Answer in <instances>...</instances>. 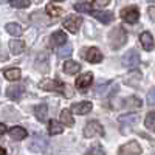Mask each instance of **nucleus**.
<instances>
[{"label": "nucleus", "instance_id": "f257e3e1", "mask_svg": "<svg viewBox=\"0 0 155 155\" xmlns=\"http://www.w3.org/2000/svg\"><path fill=\"white\" fill-rule=\"evenodd\" d=\"M126 41H127V36H126V31L123 30V28H115L112 33H110V36H109V42H110V47L112 48H115V50H118V48H121L124 44H126Z\"/></svg>", "mask_w": 155, "mask_h": 155}, {"label": "nucleus", "instance_id": "f03ea898", "mask_svg": "<svg viewBox=\"0 0 155 155\" xmlns=\"http://www.w3.org/2000/svg\"><path fill=\"white\" fill-rule=\"evenodd\" d=\"M116 92H118V85L113 84V82H106V84H101L99 87L95 88V95L101 96V98H109L113 96Z\"/></svg>", "mask_w": 155, "mask_h": 155}, {"label": "nucleus", "instance_id": "7ed1b4c3", "mask_svg": "<svg viewBox=\"0 0 155 155\" xmlns=\"http://www.w3.org/2000/svg\"><path fill=\"white\" fill-rule=\"evenodd\" d=\"M118 121H120V124H121V132H123V134H127V132L137 124L138 115H137V113H127V115L120 116Z\"/></svg>", "mask_w": 155, "mask_h": 155}, {"label": "nucleus", "instance_id": "20e7f679", "mask_svg": "<svg viewBox=\"0 0 155 155\" xmlns=\"http://www.w3.org/2000/svg\"><path fill=\"white\" fill-rule=\"evenodd\" d=\"M84 135H85V138H92V137H96V135L102 137L104 135V129H102V126L98 121H90L84 127Z\"/></svg>", "mask_w": 155, "mask_h": 155}, {"label": "nucleus", "instance_id": "39448f33", "mask_svg": "<svg viewBox=\"0 0 155 155\" xmlns=\"http://www.w3.org/2000/svg\"><path fill=\"white\" fill-rule=\"evenodd\" d=\"M39 87L42 90H47V92H59V93L65 92V85L59 81H54V79H44L39 84Z\"/></svg>", "mask_w": 155, "mask_h": 155}, {"label": "nucleus", "instance_id": "423d86ee", "mask_svg": "<svg viewBox=\"0 0 155 155\" xmlns=\"http://www.w3.org/2000/svg\"><path fill=\"white\" fill-rule=\"evenodd\" d=\"M47 146H48V141L42 135H34L28 144L30 150H33V152H44V150H47Z\"/></svg>", "mask_w": 155, "mask_h": 155}, {"label": "nucleus", "instance_id": "0eeeda50", "mask_svg": "<svg viewBox=\"0 0 155 155\" xmlns=\"http://www.w3.org/2000/svg\"><path fill=\"white\" fill-rule=\"evenodd\" d=\"M62 23H64V28H67L70 33H78L79 28H81V25H82V19L79 16L71 14V16L65 17V20H64Z\"/></svg>", "mask_w": 155, "mask_h": 155}, {"label": "nucleus", "instance_id": "6e6552de", "mask_svg": "<svg viewBox=\"0 0 155 155\" xmlns=\"http://www.w3.org/2000/svg\"><path fill=\"white\" fill-rule=\"evenodd\" d=\"M140 64V54L137 50H129L123 58V65L127 68H135Z\"/></svg>", "mask_w": 155, "mask_h": 155}, {"label": "nucleus", "instance_id": "1a4fd4ad", "mask_svg": "<svg viewBox=\"0 0 155 155\" xmlns=\"http://www.w3.org/2000/svg\"><path fill=\"white\" fill-rule=\"evenodd\" d=\"M121 17L127 23H135L140 19V11L137 6H127V8L121 9Z\"/></svg>", "mask_w": 155, "mask_h": 155}, {"label": "nucleus", "instance_id": "9d476101", "mask_svg": "<svg viewBox=\"0 0 155 155\" xmlns=\"http://www.w3.org/2000/svg\"><path fill=\"white\" fill-rule=\"evenodd\" d=\"M141 153V146L137 141H129L127 144L120 147V155H140Z\"/></svg>", "mask_w": 155, "mask_h": 155}, {"label": "nucleus", "instance_id": "9b49d317", "mask_svg": "<svg viewBox=\"0 0 155 155\" xmlns=\"http://www.w3.org/2000/svg\"><path fill=\"white\" fill-rule=\"evenodd\" d=\"M23 92H25V85H23V84H12V85L8 87L6 95H8V98H11V99H19V98L23 95Z\"/></svg>", "mask_w": 155, "mask_h": 155}, {"label": "nucleus", "instance_id": "f8f14e48", "mask_svg": "<svg viewBox=\"0 0 155 155\" xmlns=\"http://www.w3.org/2000/svg\"><path fill=\"white\" fill-rule=\"evenodd\" d=\"M92 81H93V74H92V73H84V74H81V76L76 79V87L84 92V90H87V88L90 87Z\"/></svg>", "mask_w": 155, "mask_h": 155}, {"label": "nucleus", "instance_id": "ddd939ff", "mask_svg": "<svg viewBox=\"0 0 155 155\" xmlns=\"http://www.w3.org/2000/svg\"><path fill=\"white\" fill-rule=\"evenodd\" d=\"M92 102L90 101H84V102H76V104L71 106V110L78 115H87L90 110H92Z\"/></svg>", "mask_w": 155, "mask_h": 155}, {"label": "nucleus", "instance_id": "4468645a", "mask_svg": "<svg viewBox=\"0 0 155 155\" xmlns=\"http://www.w3.org/2000/svg\"><path fill=\"white\" fill-rule=\"evenodd\" d=\"M65 42H67V34L64 31H54L50 37V45L51 47H61Z\"/></svg>", "mask_w": 155, "mask_h": 155}, {"label": "nucleus", "instance_id": "2eb2a0df", "mask_svg": "<svg viewBox=\"0 0 155 155\" xmlns=\"http://www.w3.org/2000/svg\"><path fill=\"white\" fill-rule=\"evenodd\" d=\"M85 58H87V61H88V62H92V64H98V62H101V61H102V53H101V51H99L96 47H90V48L87 50Z\"/></svg>", "mask_w": 155, "mask_h": 155}, {"label": "nucleus", "instance_id": "dca6fc26", "mask_svg": "<svg viewBox=\"0 0 155 155\" xmlns=\"http://www.w3.org/2000/svg\"><path fill=\"white\" fill-rule=\"evenodd\" d=\"M27 135H28V132L25 130L23 127H20V126H16V127H12L9 130V137L14 141H22V140L27 138Z\"/></svg>", "mask_w": 155, "mask_h": 155}, {"label": "nucleus", "instance_id": "f3484780", "mask_svg": "<svg viewBox=\"0 0 155 155\" xmlns=\"http://www.w3.org/2000/svg\"><path fill=\"white\" fill-rule=\"evenodd\" d=\"M140 41H141V45H143V48H144V50L150 51V50L153 48V37H152V34H150L149 31L141 33Z\"/></svg>", "mask_w": 155, "mask_h": 155}, {"label": "nucleus", "instance_id": "a211bd4d", "mask_svg": "<svg viewBox=\"0 0 155 155\" xmlns=\"http://www.w3.org/2000/svg\"><path fill=\"white\" fill-rule=\"evenodd\" d=\"M62 130H64V124L62 123H59L56 120H50V123H48L50 135H59V134H62Z\"/></svg>", "mask_w": 155, "mask_h": 155}, {"label": "nucleus", "instance_id": "6ab92c4d", "mask_svg": "<svg viewBox=\"0 0 155 155\" xmlns=\"http://www.w3.org/2000/svg\"><path fill=\"white\" fill-rule=\"evenodd\" d=\"M81 70V65L74 61H67L65 64H64V71H65L67 74H74Z\"/></svg>", "mask_w": 155, "mask_h": 155}, {"label": "nucleus", "instance_id": "aec40b11", "mask_svg": "<svg viewBox=\"0 0 155 155\" xmlns=\"http://www.w3.org/2000/svg\"><path fill=\"white\" fill-rule=\"evenodd\" d=\"M34 115L39 121H47V116H48V107L45 104H41L34 109Z\"/></svg>", "mask_w": 155, "mask_h": 155}, {"label": "nucleus", "instance_id": "412c9836", "mask_svg": "<svg viewBox=\"0 0 155 155\" xmlns=\"http://www.w3.org/2000/svg\"><path fill=\"white\" fill-rule=\"evenodd\" d=\"M9 50H11L12 54H20V53H23V50H25V42H22V41H11L9 42Z\"/></svg>", "mask_w": 155, "mask_h": 155}, {"label": "nucleus", "instance_id": "4be33fe9", "mask_svg": "<svg viewBox=\"0 0 155 155\" xmlns=\"http://www.w3.org/2000/svg\"><path fill=\"white\" fill-rule=\"evenodd\" d=\"M95 17L102 22V23H110L113 20V12L110 11H99V12H95Z\"/></svg>", "mask_w": 155, "mask_h": 155}, {"label": "nucleus", "instance_id": "5701e85b", "mask_svg": "<svg viewBox=\"0 0 155 155\" xmlns=\"http://www.w3.org/2000/svg\"><path fill=\"white\" fill-rule=\"evenodd\" d=\"M3 74H5L6 79H9V81H19L20 76H22V73H20L19 68H6L3 71Z\"/></svg>", "mask_w": 155, "mask_h": 155}, {"label": "nucleus", "instance_id": "b1692460", "mask_svg": "<svg viewBox=\"0 0 155 155\" xmlns=\"http://www.w3.org/2000/svg\"><path fill=\"white\" fill-rule=\"evenodd\" d=\"M61 121H62L64 126H73V116H71L70 109H64L61 112Z\"/></svg>", "mask_w": 155, "mask_h": 155}, {"label": "nucleus", "instance_id": "393cba45", "mask_svg": "<svg viewBox=\"0 0 155 155\" xmlns=\"http://www.w3.org/2000/svg\"><path fill=\"white\" fill-rule=\"evenodd\" d=\"M124 107H129V109H137V107H141V99L137 98V96H129L127 99H124Z\"/></svg>", "mask_w": 155, "mask_h": 155}, {"label": "nucleus", "instance_id": "a878e982", "mask_svg": "<svg viewBox=\"0 0 155 155\" xmlns=\"http://www.w3.org/2000/svg\"><path fill=\"white\" fill-rule=\"evenodd\" d=\"M6 31L9 34H12V36H16V37L22 36V33H23V30H22V27L19 23H8L6 25Z\"/></svg>", "mask_w": 155, "mask_h": 155}, {"label": "nucleus", "instance_id": "bb28decb", "mask_svg": "<svg viewBox=\"0 0 155 155\" xmlns=\"http://www.w3.org/2000/svg\"><path fill=\"white\" fill-rule=\"evenodd\" d=\"M144 126H146V127L149 129V130L155 132V112H152V113H149V115L146 116Z\"/></svg>", "mask_w": 155, "mask_h": 155}, {"label": "nucleus", "instance_id": "cd10ccee", "mask_svg": "<svg viewBox=\"0 0 155 155\" xmlns=\"http://www.w3.org/2000/svg\"><path fill=\"white\" fill-rule=\"evenodd\" d=\"M71 53H73V48H71L70 45H65V47L59 48V51H58V56H59L61 59H65V58H68Z\"/></svg>", "mask_w": 155, "mask_h": 155}, {"label": "nucleus", "instance_id": "c85d7f7f", "mask_svg": "<svg viewBox=\"0 0 155 155\" xmlns=\"http://www.w3.org/2000/svg\"><path fill=\"white\" fill-rule=\"evenodd\" d=\"M140 79H141V74H140V73H137V71H132L130 74H129V76L126 78V82H127L129 85H135Z\"/></svg>", "mask_w": 155, "mask_h": 155}, {"label": "nucleus", "instance_id": "c756f323", "mask_svg": "<svg viewBox=\"0 0 155 155\" xmlns=\"http://www.w3.org/2000/svg\"><path fill=\"white\" fill-rule=\"evenodd\" d=\"M9 3L12 8H28L30 0H9Z\"/></svg>", "mask_w": 155, "mask_h": 155}, {"label": "nucleus", "instance_id": "7c9ffc66", "mask_svg": "<svg viewBox=\"0 0 155 155\" xmlns=\"http://www.w3.org/2000/svg\"><path fill=\"white\" fill-rule=\"evenodd\" d=\"M47 12H48L51 17H59L62 14V9L58 8V6H53V5H48L47 6Z\"/></svg>", "mask_w": 155, "mask_h": 155}, {"label": "nucleus", "instance_id": "2f4dec72", "mask_svg": "<svg viewBox=\"0 0 155 155\" xmlns=\"http://www.w3.org/2000/svg\"><path fill=\"white\" fill-rule=\"evenodd\" d=\"M74 9L79 11V12H92V6H90V3H76L74 5Z\"/></svg>", "mask_w": 155, "mask_h": 155}, {"label": "nucleus", "instance_id": "473e14b6", "mask_svg": "<svg viewBox=\"0 0 155 155\" xmlns=\"http://www.w3.org/2000/svg\"><path fill=\"white\" fill-rule=\"evenodd\" d=\"M147 102L152 106H155V87H152L147 93Z\"/></svg>", "mask_w": 155, "mask_h": 155}, {"label": "nucleus", "instance_id": "72a5a7b5", "mask_svg": "<svg viewBox=\"0 0 155 155\" xmlns=\"http://www.w3.org/2000/svg\"><path fill=\"white\" fill-rule=\"evenodd\" d=\"M110 3V0H93V5L96 6V8H104V6H107Z\"/></svg>", "mask_w": 155, "mask_h": 155}, {"label": "nucleus", "instance_id": "f704fd0d", "mask_svg": "<svg viewBox=\"0 0 155 155\" xmlns=\"http://www.w3.org/2000/svg\"><path fill=\"white\" fill-rule=\"evenodd\" d=\"M85 155H104V150H102L101 147H93V149H90Z\"/></svg>", "mask_w": 155, "mask_h": 155}, {"label": "nucleus", "instance_id": "c9c22d12", "mask_svg": "<svg viewBox=\"0 0 155 155\" xmlns=\"http://www.w3.org/2000/svg\"><path fill=\"white\" fill-rule=\"evenodd\" d=\"M147 14H149V19H150L152 22H155V6H150V8L147 9Z\"/></svg>", "mask_w": 155, "mask_h": 155}, {"label": "nucleus", "instance_id": "e433bc0d", "mask_svg": "<svg viewBox=\"0 0 155 155\" xmlns=\"http://www.w3.org/2000/svg\"><path fill=\"white\" fill-rule=\"evenodd\" d=\"M0 132H2V134L6 132V126H5V124H0Z\"/></svg>", "mask_w": 155, "mask_h": 155}, {"label": "nucleus", "instance_id": "4c0bfd02", "mask_svg": "<svg viewBox=\"0 0 155 155\" xmlns=\"http://www.w3.org/2000/svg\"><path fill=\"white\" fill-rule=\"evenodd\" d=\"M147 2H152V3H155V0H147Z\"/></svg>", "mask_w": 155, "mask_h": 155}, {"label": "nucleus", "instance_id": "58836bf2", "mask_svg": "<svg viewBox=\"0 0 155 155\" xmlns=\"http://www.w3.org/2000/svg\"><path fill=\"white\" fill-rule=\"evenodd\" d=\"M54 2H62V0H54Z\"/></svg>", "mask_w": 155, "mask_h": 155}]
</instances>
